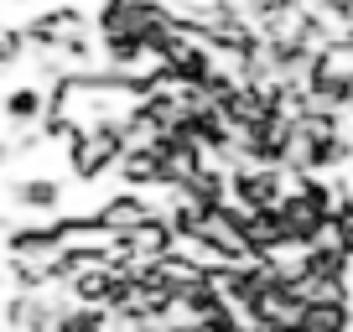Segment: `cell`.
<instances>
[{
	"label": "cell",
	"instance_id": "obj_1",
	"mask_svg": "<svg viewBox=\"0 0 353 332\" xmlns=\"http://www.w3.org/2000/svg\"><path fill=\"white\" fill-rule=\"evenodd\" d=\"M145 218H151V208H145L141 198H114V203L99 208V223L110 234H125V229H135V223H145Z\"/></svg>",
	"mask_w": 353,
	"mask_h": 332
},
{
	"label": "cell",
	"instance_id": "obj_2",
	"mask_svg": "<svg viewBox=\"0 0 353 332\" xmlns=\"http://www.w3.org/2000/svg\"><path fill=\"white\" fill-rule=\"evenodd\" d=\"M6 110H11L16 120H37V114H42V94H37V89H16Z\"/></svg>",
	"mask_w": 353,
	"mask_h": 332
},
{
	"label": "cell",
	"instance_id": "obj_3",
	"mask_svg": "<svg viewBox=\"0 0 353 332\" xmlns=\"http://www.w3.org/2000/svg\"><path fill=\"white\" fill-rule=\"evenodd\" d=\"M16 198H21V203H37V208H52V203H57V187H52V182H26V187H16Z\"/></svg>",
	"mask_w": 353,
	"mask_h": 332
}]
</instances>
